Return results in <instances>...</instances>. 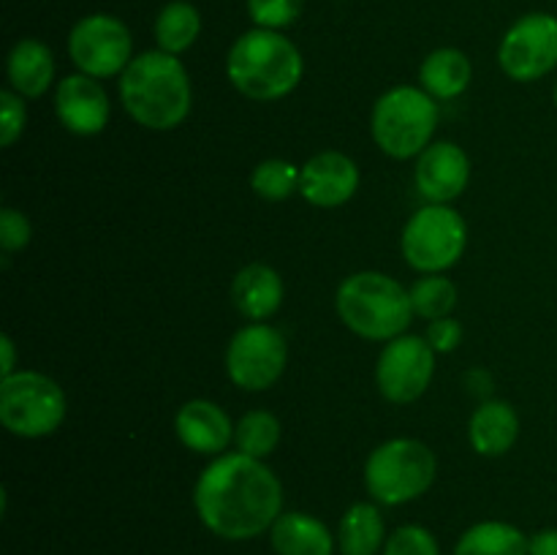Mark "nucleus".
I'll list each match as a JSON object with an SVG mask.
<instances>
[{
  "mask_svg": "<svg viewBox=\"0 0 557 555\" xmlns=\"http://www.w3.org/2000/svg\"><path fill=\"white\" fill-rule=\"evenodd\" d=\"M194 506L207 531L228 542H245L270 531L283 515L281 479L243 452L218 455L196 482Z\"/></svg>",
  "mask_w": 557,
  "mask_h": 555,
  "instance_id": "f257e3e1",
  "label": "nucleus"
},
{
  "mask_svg": "<svg viewBox=\"0 0 557 555\" xmlns=\"http://www.w3.org/2000/svg\"><path fill=\"white\" fill-rule=\"evenodd\" d=\"M120 98L131 118L150 131H172L190 114V79L177 54L141 52L120 74Z\"/></svg>",
  "mask_w": 557,
  "mask_h": 555,
  "instance_id": "f03ea898",
  "label": "nucleus"
},
{
  "mask_svg": "<svg viewBox=\"0 0 557 555\" xmlns=\"http://www.w3.org/2000/svg\"><path fill=\"white\" fill-rule=\"evenodd\" d=\"M305 60L281 30L253 27L232 44L226 58L228 82L253 101H277L299 85Z\"/></svg>",
  "mask_w": 557,
  "mask_h": 555,
  "instance_id": "7ed1b4c3",
  "label": "nucleus"
},
{
  "mask_svg": "<svg viewBox=\"0 0 557 555\" xmlns=\"http://www.w3.org/2000/svg\"><path fill=\"white\" fill-rule=\"evenodd\" d=\"M337 316L368 341H395L411 324V294L384 272H357L337 288Z\"/></svg>",
  "mask_w": 557,
  "mask_h": 555,
  "instance_id": "20e7f679",
  "label": "nucleus"
},
{
  "mask_svg": "<svg viewBox=\"0 0 557 555\" xmlns=\"http://www.w3.org/2000/svg\"><path fill=\"white\" fill-rule=\"evenodd\" d=\"M438 107L428 90L413 85H397L375 101L370 131L381 152L406 161L422 156L433 145Z\"/></svg>",
  "mask_w": 557,
  "mask_h": 555,
  "instance_id": "39448f33",
  "label": "nucleus"
},
{
  "mask_svg": "<svg viewBox=\"0 0 557 555\" xmlns=\"http://www.w3.org/2000/svg\"><path fill=\"white\" fill-rule=\"evenodd\" d=\"M438 473V460L417 439H392L370 452L364 462V488L379 504L400 506L428 493Z\"/></svg>",
  "mask_w": 557,
  "mask_h": 555,
  "instance_id": "423d86ee",
  "label": "nucleus"
},
{
  "mask_svg": "<svg viewBox=\"0 0 557 555\" xmlns=\"http://www.w3.org/2000/svg\"><path fill=\"white\" fill-rule=\"evenodd\" d=\"M65 411V392L38 370H16L0 381V422L20 439L52 435L63 424Z\"/></svg>",
  "mask_w": 557,
  "mask_h": 555,
  "instance_id": "0eeeda50",
  "label": "nucleus"
},
{
  "mask_svg": "<svg viewBox=\"0 0 557 555\" xmlns=\"http://www.w3.org/2000/svg\"><path fill=\"white\" fill-rule=\"evenodd\" d=\"M466 221L449 205H424L403 229V256L424 275L455 267L466 254Z\"/></svg>",
  "mask_w": 557,
  "mask_h": 555,
  "instance_id": "6e6552de",
  "label": "nucleus"
},
{
  "mask_svg": "<svg viewBox=\"0 0 557 555\" xmlns=\"http://www.w3.org/2000/svg\"><path fill=\"white\" fill-rule=\"evenodd\" d=\"M69 54L79 74L109 79L123 74L134 60V38L128 25L112 14L82 16L69 33Z\"/></svg>",
  "mask_w": 557,
  "mask_h": 555,
  "instance_id": "1a4fd4ad",
  "label": "nucleus"
},
{
  "mask_svg": "<svg viewBox=\"0 0 557 555\" xmlns=\"http://www.w3.org/2000/svg\"><path fill=\"white\" fill-rule=\"evenodd\" d=\"M288 348L286 337L270 324H253L243 326L237 335L232 337L226 348V370L228 379L248 392L270 390L286 370Z\"/></svg>",
  "mask_w": 557,
  "mask_h": 555,
  "instance_id": "9d476101",
  "label": "nucleus"
},
{
  "mask_svg": "<svg viewBox=\"0 0 557 555\" xmlns=\"http://www.w3.org/2000/svg\"><path fill=\"white\" fill-rule=\"evenodd\" d=\"M498 63L515 82H536L557 65V16L533 11L506 30Z\"/></svg>",
  "mask_w": 557,
  "mask_h": 555,
  "instance_id": "9b49d317",
  "label": "nucleus"
},
{
  "mask_svg": "<svg viewBox=\"0 0 557 555\" xmlns=\"http://www.w3.org/2000/svg\"><path fill=\"white\" fill-rule=\"evenodd\" d=\"M435 373V351L428 337L400 335L389 341L375 365V381L386 400L413 403L428 392Z\"/></svg>",
  "mask_w": 557,
  "mask_h": 555,
  "instance_id": "f8f14e48",
  "label": "nucleus"
},
{
  "mask_svg": "<svg viewBox=\"0 0 557 555\" xmlns=\"http://www.w3.org/2000/svg\"><path fill=\"white\" fill-rule=\"evenodd\" d=\"M54 112L71 134L96 136L109 125L112 107L101 82L87 74H71L60 79L54 92Z\"/></svg>",
  "mask_w": 557,
  "mask_h": 555,
  "instance_id": "ddd939ff",
  "label": "nucleus"
},
{
  "mask_svg": "<svg viewBox=\"0 0 557 555\" xmlns=\"http://www.w3.org/2000/svg\"><path fill=\"white\" fill-rule=\"evenodd\" d=\"M413 180L417 190L430 205H449L466 190L471 180V161L462 147L451 141H435L419 156Z\"/></svg>",
  "mask_w": 557,
  "mask_h": 555,
  "instance_id": "4468645a",
  "label": "nucleus"
},
{
  "mask_svg": "<svg viewBox=\"0 0 557 555\" xmlns=\"http://www.w3.org/2000/svg\"><path fill=\"white\" fill-rule=\"evenodd\" d=\"M359 169L348 156L337 150L319 152L302 166L299 194L313 207H341L357 194Z\"/></svg>",
  "mask_w": 557,
  "mask_h": 555,
  "instance_id": "2eb2a0df",
  "label": "nucleus"
},
{
  "mask_svg": "<svg viewBox=\"0 0 557 555\" xmlns=\"http://www.w3.org/2000/svg\"><path fill=\"white\" fill-rule=\"evenodd\" d=\"M177 439L199 455H221L234 441V424L228 414L212 400H188L174 417Z\"/></svg>",
  "mask_w": 557,
  "mask_h": 555,
  "instance_id": "dca6fc26",
  "label": "nucleus"
},
{
  "mask_svg": "<svg viewBox=\"0 0 557 555\" xmlns=\"http://www.w3.org/2000/svg\"><path fill=\"white\" fill-rule=\"evenodd\" d=\"M232 299L250 321H264L283 305V281L270 264H248L234 275Z\"/></svg>",
  "mask_w": 557,
  "mask_h": 555,
  "instance_id": "f3484780",
  "label": "nucleus"
},
{
  "mask_svg": "<svg viewBox=\"0 0 557 555\" xmlns=\"http://www.w3.org/2000/svg\"><path fill=\"white\" fill-rule=\"evenodd\" d=\"M517 435H520V417L506 400L482 403L468 424L471 446L484 457L506 455L517 444Z\"/></svg>",
  "mask_w": 557,
  "mask_h": 555,
  "instance_id": "a211bd4d",
  "label": "nucleus"
},
{
  "mask_svg": "<svg viewBox=\"0 0 557 555\" xmlns=\"http://www.w3.org/2000/svg\"><path fill=\"white\" fill-rule=\"evenodd\" d=\"M5 74H9L11 90L20 92L22 98L44 96L54 79L52 49L38 38H22L11 47Z\"/></svg>",
  "mask_w": 557,
  "mask_h": 555,
  "instance_id": "6ab92c4d",
  "label": "nucleus"
},
{
  "mask_svg": "<svg viewBox=\"0 0 557 555\" xmlns=\"http://www.w3.org/2000/svg\"><path fill=\"white\" fill-rule=\"evenodd\" d=\"M272 550L277 555H332L335 539L330 528L305 511H283L270 528Z\"/></svg>",
  "mask_w": 557,
  "mask_h": 555,
  "instance_id": "aec40b11",
  "label": "nucleus"
},
{
  "mask_svg": "<svg viewBox=\"0 0 557 555\" xmlns=\"http://www.w3.org/2000/svg\"><path fill=\"white\" fill-rule=\"evenodd\" d=\"M471 60L466 52L455 47H441L424 58L422 69H419V82L422 90H428L433 98L449 101V98L462 96L471 85Z\"/></svg>",
  "mask_w": 557,
  "mask_h": 555,
  "instance_id": "412c9836",
  "label": "nucleus"
},
{
  "mask_svg": "<svg viewBox=\"0 0 557 555\" xmlns=\"http://www.w3.org/2000/svg\"><path fill=\"white\" fill-rule=\"evenodd\" d=\"M386 544V528L384 515L375 504L359 501V504L348 506V511L341 520V531H337V547L343 555H375L384 550Z\"/></svg>",
  "mask_w": 557,
  "mask_h": 555,
  "instance_id": "4be33fe9",
  "label": "nucleus"
},
{
  "mask_svg": "<svg viewBox=\"0 0 557 555\" xmlns=\"http://www.w3.org/2000/svg\"><path fill=\"white\" fill-rule=\"evenodd\" d=\"M528 544L531 539L511 522L484 520L462 533L455 555H528Z\"/></svg>",
  "mask_w": 557,
  "mask_h": 555,
  "instance_id": "5701e85b",
  "label": "nucleus"
},
{
  "mask_svg": "<svg viewBox=\"0 0 557 555\" xmlns=\"http://www.w3.org/2000/svg\"><path fill=\"white\" fill-rule=\"evenodd\" d=\"M156 41L158 49L169 54H183L196 44L201 33L199 9L188 0H172L163 5L156 16Z\"/></svg>",
  "mask_w": 557,
  "mask_h": 555,
  "instance_id": "b1692460",
  "label": "nucleus"
},
{
  "mask_svg": "<svg viewBox=\"0 0 557 555\" xmlns=\"http://www.w3.org/2000/svg\"><path fill=\"white\" fill-rule=\"evenodd\" d=\"M281 419L270 411H248L237 424H234V444H237V452L243 455L256 457V460H264L281 444Z\"/></svg>",
  "mask_w": 557,
  "mask_h": 555,
  "instance_id": "393cba45",
  "label": "nucleus"
},
{
  "mask_svg": "<svg viewBox=\"0 0 557 555\" xmlns=\"http://www.w3.org/2000/svg\"><path fill=\"white\" fill-rule=\"evenodd\" d=\"M411 294V308L413 313L422 316V319L435 321V319H446L451 310L457 308V286L449 281V278L438 275H424L408 288Z\"/></svg>",
  "mask_w": 557,
  "mask_h": 555,
  "instance_id": "a878e982",
  "label": "nucleus"
},
{
  "mask_svg": "<svg viewBox=\"0 0 557 555\" xmlns=\"http://www.w3.org/2000/svg\"><path fill=\"white\" fill-rule=\"evenodd\" d=\"M299 177H302V169L294 166L292 161H283V158H270V161H261L259 166L250 174V188L261 196V199L270 201H283L299 190Z\"/></svg>",
  "mask_w": 557,
  "mask_h": 555,
  "instance_id": "bb28decb",
  "label": "nucleus"
},
{
  "mask_svg": "<svg viewBox=\"0 0 557 555\" xmlns=\"http://www.w3.org/2000/svg\"><path fill=\"white\" fill-rule=\"evenodd\" d=\"M305 9V0H248V14L256 27L283 30L294 25Z\"/></svg>",
  "mask_w": 557,
  "mask_h": 555,
  "instance_id": "cd10ccee",
  "label": "nucleus"
},
{
  "mask_svg": "<svg viewBox=\"0 0 557 555\" xmlns=\"http://www.w3.org/2000/svg\"><path fill=\"white\" fill-rule=\"evenodd\" d=\"M384 555H441V550L424 526H400L386 539Z\"/></svg>",
  "mask_w": 557,
  "mask_h": 555,
  "instance_id": "c85d7f7f",
  "label": "nucleus"
},
{
  "mask_svg": "<svg viewBox=\"0 0 557 555\" xmlns=\"http://www.w3.org/2000/svg\"><path fill=\"white\" fill-rule=\"evenodd\" d=\"M33 237L30 221L22 215L14 207H3L0 210V248L5 254H14V250H22Z\"/></svg>",
  "mask_w": 557,
  "mask_h": 555,
  "instance_id": "c756f323",
  "label": "nucleus"
},
{
  "mask_svg": "<svg viewBox=\"0 0 557 555\" xmlns=\"http://www.w3.org/2000/svg\"><path fill=\"white\" fill-rule=\"evenodd\" d=\"M0 107H3V125H0V145L11 147L25 131V103L22 96L14 90L0 92Z\"/></svg>",
  "mask_w": 557,
  "mask_h": 555,
  "instance_id": "7c9ffc66",
  "label": "nucleus"
},
{
  "mask_svg": "<svg viewBox=\"0 0 557 555\" xmlns=\"http://www.w3.org/2000/svg\"><path fill=\"white\" fill-rule=\"evenodd\" d=\"M424 337H428V343L433 346L435 354H449L460 346L462 326H460V321H455L451 316H446V319L430 321L428 335Z\"/></svg>",
  "mask_w": 557,
  "mask_h": 555,
  "instance_id": "2f4dec72",
  "label": "nucleus"
},
{
  "mask_svg": "<svg viewBox=\"0 0 557 555\" xmlns=\"http://www.w3.org/2000/svg\"><path fill=\"white\" fill-rule=\"evenodd\" d=\"M528 555H557V528H547L531 536Z\"/></svg>",
  "mask_w": 557,
  "mask_h": 555,
  "instance_id": "473e14b6",
  "label": "nucleus"
},
{
  "mask_svg": "<svg viewBox=\"0 0 557 555\" xmlns=\"http://www.w3.org/2000/svg\"><path fill=\"white\" fill-rule=\"evenodd\" d=\"M0 354H3V359H0V373L11 375L16 373L14 370V341H11L9 335H0Z\"/></svg>",
  "mask_w": 557,
  "mask_h": 555,
  "instance_id": "72a5a7b5",
  "label": "nucleus"
},
{
  "mask_svg": "<svg viewBox=\"0 0 557 555\" xmlns=\"http://www.w3.org/2000/svg\"><path fill=\"white\" fill-rule=\"evenodd\" d=\"M555 107H557V87H555Z\"/></svg>",
  "mask_w": 557,
  "mask_h": 555,
  "instance_id": "f704fd0d",
  "label": "nucleus"
}]
</instances>
